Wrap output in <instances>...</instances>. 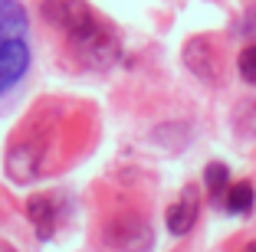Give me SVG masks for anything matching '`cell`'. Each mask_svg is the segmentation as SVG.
Returning a JSON list of instances; mask_svg holds the SVG:
<instances>
[{"instance_id": "cell-1", "label": "cell", "mask_w": 256, "mask_h": 252, "mask_svg": "<svg viewBox=\"0 0 256 252\" xmlns=\"http://www.w3.org/2000/svg\"><path fill=\"white\" fill-rule=\"evenodd\" d=\"M72 43H76L79 59H82L86 66H92V69H108L115 59H118V46H115V39L108 36L96 20H92L86 30L76 33Z\"/></svg>"}, {"instance_id": "cell-2", "label": "cell", "mask_w": 256, "mask_h": 252, "mask_svg": "<svg viewBox=\"0 0 256 252\" xmlns=\"http://www.w3.org/2000/svg\"><path fill=\"white\" fill-rule=\"evenodd\" d=\"M30 43L26 39H10V43L0 46V98L14 95L20 89V82L26 79V69H30Z\"/></svg>"}, {"instance_id": "cell-3", "label": "cell", "mask_w": 256, "mask_h": 252, "mask_svg": "<svg viewBox=\"0 0 256 252\" xmlns=\"http://www.w3.org/2000/svg\"><path fill=\"white\" fill-rule=\"evenodd\" d=\"M46 23H53L56 30H66L69 36H76L79 30H86L96 16L92 10L86 7L82 0H43V7H40Z\"/></svg>"}, {"instance_id": "cell-4", "label": "cell", "mask_w": 256, "mask_h": 252, "mask_svg": "<svg viewBox=\"0 0 256 252\" xmlns=\"http://www.w3.org/2000/svg\"><path fill=\"white\" fill-rule=\"evenodd\" d=\"M108 243L118 246L122 252H148L151 249V226L138 216H125V220H115L108 226Z\"/></svg>"}, {"instance_id": "cell-5", "label": "cell", "mask_w": 256, "mask_h": 252, "mask_svg": "<svg viewBox=\"0 0 256 252\" xmlns=\"http://www.w3.org/2000/svg\"><path fill=\"white\" fill-rule=\"evenodd\" d=\"M40 157H43L40 144H16L7 154V177L14 184H30L40 171Z\"/></svg>"}, {"instance_id": "cell-6", "label": "cell", "mask_w": 256, "mask_h": 252, "mask_svg": "<svg viewBox=\"0 0 256 252\" xmlns=\"http://www.w3.org/2000/svg\"><path fill=\"white\" fill-rule=\"evenodd\" d=\"M26 10L16 3V0H0V46L10 43V39H26Z\"/></svg>"}, {"instance_id": "cell-7", "label": "cell", "mask_w": 256, "mask_h": 252, "mask_svg": "<svg viewBox=\"0 0 256 252\" xmlns=\"http://www.w3.org/2000/svg\"><path fill=\"white\" fill-rule=\"evenodd\" d=\"M194 220H197V190L188 187L181 200L168 210V230H171L174 236H184V233L194 226Z\"/></svg>"}, {"instance_id": "cell-8", "label": "cell", "mask_w": 256, "mask_h": 252, "mask_svg": "<svg viewBox=\"0 0 256 252\" xmlns=\"http://www.w3.org/2000/svg\"><path fill=\"white\" fill-rule=\"evenodd\" d=\"M26 213H30L33 226H36V236L40 239H50L53 236V226H56V207L50 203V197H33L26 203Z\"/></svg>"}, {"instance_id": "cell-9", "label": "cell", "mask_w": 256, "mask_h": 252, "mask_svg": "<svg viewBox=\"0 0 256 252\" xmlns=\"http://www.w3.org/2000/svg\"><path fill=\"white\" fill-rule=\"evenodd\" d=\"M184 59H188V66L194 69L200 79H210V75H214V62H210V49H207V43L194 39V43L188 46V52H184Z\"/></svg>"}, {"instance_id": "cell-10", "label": "cell", "mask_w": 256, "mask_h": 252, "mask_svg": "<svg viewBox=\"0 0 256 252\" xmlns=\"http://www.w3.org/2000/svg\"><path fill=\"white\" fill-rule=\"evenodd\" d=\"M253 207V187L250 184H234L226 193V210L230 213H250Z\"/></svg>"}, {"instance_id": "cell-11", "label": "cell", "mask_w": 256, "mask_h": 252, "mask_svg": "<svg viewBox=\"0 0 256 252\" xmlns=\"http://www.w3.org/2000/svg\"><path fill=\"white\" fill-rule=\"evenodd\" d=\"M204 180H207V190L217 197V193H224V190H226L230 171H226L224 164H207V171H204Z\"/></svg>"}, {"instance_id": "cell-12", "label": "cell", "mask_w": 256, "mask_h": 252, "mask_svg": "<svg viewBox=\"0 0 256 252\" xmlns=\"http://www.w3.org/2000/svg\"><path fill=\"white\" fill-rule=\"evenodd\" d=\"M236 66H240V75H243V79L256 85V46H246V49L240 52V62H236Z\"/></svg>"}, {"instance_id": "cell-13", "label": "cell", "mask_w": 256, "mask_h": 252, "mask_svg": "<svg viewBox=\"0 0 256 252\" xmlns=\"http://www.w3.org/2000/svg\"><path fill=\"white\" fill-rule=\"evenodd\" d=\"M0 252H16V249H10V246H0Z\"/></svg>"}, {"instance_id": "cell-14", "label": "cell", "mask_w": 256, "mask_h": 252, "mask_svg": "<svg viewBox=\"0 0 256 252\" xmlns=\"http://www.w3.org/2000/svg\"><path fill=\"white\" fill-rule=\"evenodd\" d=\"M243 252H256V243H253V246H246V249H243Z\"/></svg>"}]
</instances>
